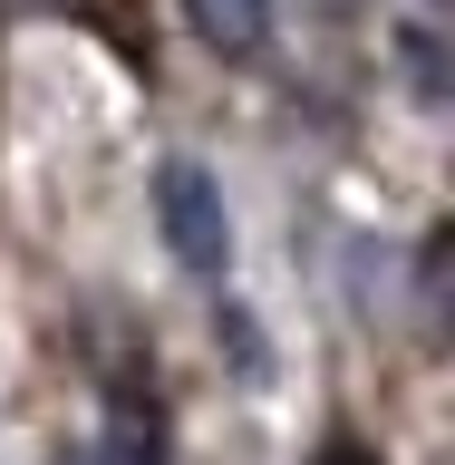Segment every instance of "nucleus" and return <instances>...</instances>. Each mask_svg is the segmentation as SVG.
Wrapping results in <instances>:
<instances>
[{"instance_id": "1", "label": "nucleus", "mask_w": 455, "mask_h": 465, "mask_svg": "<svg viewBox=\"0 0 455 465\" xmlns=\"http://www.w3.org/2000/svg\"><path fill=\"white\" fill-rule=\"evenodd\" d=\"M155 223H165V242H174V262H184V272L223 282L232 223H223V194H213V174H203V165H184V155H174V165L155 174Z\"/></svg>"}, {"instance_id": "2", "label": "nucleus", "mask_w": 455, "mask_h": 465, "mask_svg": "<svg viewBox=\"0 0 455 465\" xmlns=\"http://www.w3.org/2000/svg\"><path fill=\"white\" fill-rule=\"evenodd\" d=\"M107 465H165V417H155L145 388L107 398Z\"/></svg>"}, {"instance_id": "3", "label": "nucleus", "mask_w": 455, "mask_h": 465, "mask_svg": "<svg viewBox=\"0 0 455 465\" xmlns=\"http://www.w3.org/2000/svg\"><path fill=\"white\" fill-rule=\"evenodd\" d=\"M184 20L203 29V49H223V58H252L262 39H272V0H184Z\"/></svg>"}, {"instance_id": "4", "label": "nucleus", "mask_w": 455, "mask_h": 465, "mask_svg": "<svg viewBox=\"0 0 455 465\" xmlns=\"http://www.w3.org/2000/svg\"><path fill=\"white\" fill-rule=\"evenodd\" d=\"M311 465H378V456H369V446H320Z\"/></svg>"}]
</instances>
